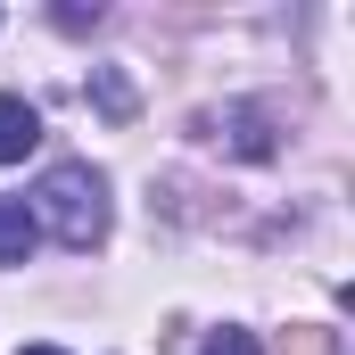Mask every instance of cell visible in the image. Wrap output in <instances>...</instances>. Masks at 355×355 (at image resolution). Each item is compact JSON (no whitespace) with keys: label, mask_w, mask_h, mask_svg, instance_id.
Listing matches in <instances>:
<instances>
[{"label":"cell","mask_w":355,"mask_h":355,"mask_svg":"<svg viewBox=\"0 0 355 355\" xmlns=\"http://www.w3.org/2000/svg\"><path fill=\"white\" fill-rule=\"evenodd\" d=\"M33 141H42V116H33L17 91H0V166H17Z\"/></svg>","instance_id":"cell-2"},{"label":"cell","mask_w":355,"mask_h":355,"mask_svg":"<svg viewBox=\"0 0 355 355\" xmlns=\"http://www.w3.org/2000/svg\"><path fill=\"white\" fill-rule=\"evenodd\" d=\"M33 232H50L58 248H99L107 240V182L91 166H50L42 190H33Z\"/></svg>","instance_id":"cell-1"},{"label":"cell","mask_w":355,"mask_h":355,"mask_svg":"<svg viewBox=\"0 0 355 355\" xmlns=\"http://www.w3.org/2000/svg\"><path fill=\"white\" fill-rule=\"evenodd\" d=\"M198 355H265V347H257L248 331H215V339H207V347H198Z\"/></svg>","instance_id":"cell-5"},{"label":"cell","mask_w":355,"mask_h":355,"mask_svg":"<svg viewBox=\"0 0 355 355\" xmlns=\"http://www.w3.org/2000/svg\"><path fill=\"white\" fill-rule=\"evenodd\" d=\"M17 355H67V347H17Z\"/></svg>","instance_id":"cell-6"},{"label":"cell","mask_w":355,"mask_h":355,"mask_svg":"<svg viewBox=\"0 0 355 355\" xmlns=\"http://www.w3.org/2000/svg\"><path fill=\"white\" fill-rule=\"evenodd\" d=\"M215 132H232V149H240V157H272V132H265V116H257V107H232Z\"/></svg>","instance_id":"cell-4"},{"label":"cell","mask_w":355,"mask_h":355,"mask_svg":"<svg viewBox=\"0 0 355 355\" xmlns=\"http://www.w3.org/2000/svg\"><path fill=\"white\" fill-rule=\"evenodd\" d=\"M33 240H42V232H33V207H25V198H0V265H25Z\"/></svg>","instance_id":"cell-3"}]
</instances>
